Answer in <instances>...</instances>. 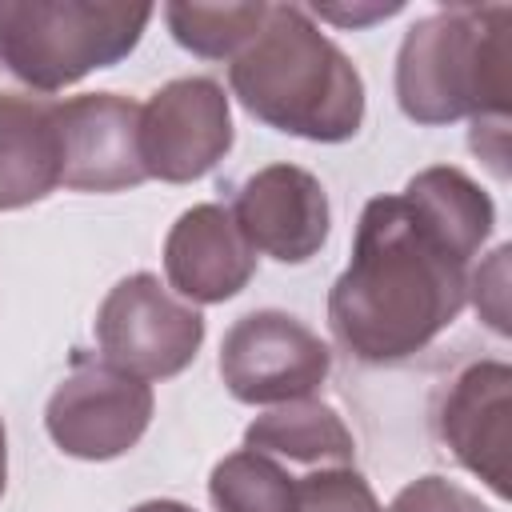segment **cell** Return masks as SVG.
<instances>
[{
	"instance_id": "obj_8",
	"label": "cell",
	"mask_w": 512,
	"mask_h": 512,
	"mask_svg": "<svg viewBox=\"0 0 512 512\" xmlns=\"http://www.w3.org/2000/svg\"><path fill=\"white\" fill-rule=\"evenodd\" d=\"M232 148V108L216 80L180 76L140 108V160L164 184H192Z\"/></svg>"
},
{
	"instance_id": "obj_6",
	"label": "cell",
	"mask_w": 512,
	"mask_h": 512,
	"mask_svg": "<svg viewBox=\"0 0 512 512\" xmlns=\"http://www.w3.org/2000/svg\"><path fill=\"white\" fill-rule=\"evenodd\" d=\"M152 388L108 360L76 356L44 408V428L60 452L76 460H112L136 448L152 420Z\"/></svg>"
},
{
	"instance_id": "obj_10",
	"label": "cell",
	"mask_w": 512,
	"mask_h": 512,
	"mask_svg": "<svg viewBox=\"0 0 512 512\" xmlns=\"http://www.w3.org/2000/svg\"><path fill=\"white\" fill-rule=\"evenodd\" d=\"M232 220L252 252L280 264H304L324 248L332 212L324 184L308 168L268 164L240 184Z\"/></svg>"
},
{
	"instance_id": "obj_22",
	"label": "cell",
	"mask_w": 512,
	"mask_h": 512,
	"mask_svg": "<svg viewBox=\"0 0 512 512\" xmlns=\"http://www.w3.org/2000/svg\"><path fill=\"white\" fill-rule=\"evenodd\" d=\"M128 512H196V508H188L180 500H144V504H136Z\"/></svg>"
},
{
	"instance_id": "obj_19",
	"label": "cell",
	"mask_w": 512,
	"mask_h": 512,
	"mask_svg": "<svg viewBox=\"0 0 512 512\" xmlns=\"http://www.w3.org/2000/svg\"><path fill=\"white\" fill-rule=\"evenodd\" d=\"M380 512H492L476 492H468L464 484L448 480V476H420L412 484H404L388 508Z\"/></svg>"
},
{
	"instance_id": "obj_13",
	"label": "cell",
	"mask_w": 512,
	"mask_h": 512,
	"mask_svg": "<svg viewBox=\"0 0 512 512\" xmlns=\"http://www.w3.org/2000/svg\"><path fill=\"white\" fill-rule=\"evenodd\" d=\"M168 284L196 304H224L256 276V252L240 236L232 208L196 204L180 212L164 240Z\"/></svg>"
},
{
	"instance_id": "obj_16",
	"label": "cell",
	"mask_w": 512,
	"mask_h": 512,
	"mask_svg": "<svg viewBox=\"0 0 512 512\" xmlns=\"http://www.w3.org/2000/svg\"><path fill=\"white\" fill-rule=\"evenodd\" d=\"M216 512H296V476L252 448L224 456L208 476Z\"/></svg>"
},
{
	"instance_id": "obj_4",
	"label": "cell",
	"mask_w": 512,
	"mask_h": 512,
	"mask_svg": "<svg viewBox=\"0 0 512 512\" xmlns=\"http://www.w3.org/2000/svg\"><path fill=\"white\" fill-rule=\"evenodd\" d=\"M152 4L128 0H0V60L52 96L120 64L144 36Z\"/></svg>"
},
{
	"instance_id": "obj_3",
	"label": "cell",
	"mask_w": 512,
	"mask_h": 512,
	"mask_svg": "<svg viewBox=\"0 0 512 512\" xmlns=\"http://www.w3.org/2000/svg\"><path fill=\"white\" fill-rule=\"evenodd\" d=\"M396 100L416 124L512 112V8L448 4L416 20L396 52Z\"/></svg>"
},
{
	"instance_id": "obj_1",
	"label": "cell",
	"mask_w": 512,
	"mask_h": 512,
	"mask_svg": "<svg viewBox=\"0 0 512 512\" xmlns=\"http://www.w3.org/2000/svg\"><path fill=\"white\" fill-rule=\"evenodd\" d=\"M468 304V260L404 200L364 204L352 260L328 292V328L364 364L428 348Z\"/></svg>"
},
{
	"instance_id": "obj_23",
	"label": "cell",
	"mask_w": 512,
	"mask_h": 512,
	"mask_svg": "<svg viewBox=\"0 0 512 512\" xmlns=\"http://www.w3.org/2000/svg\"><path fill=\"white\" fill-rule=\"evenodd\" d=\"M4 480H8V436H4V420H0V496H4Z\"/></svg>"
},
{
	"instance_id": "obj_2",
	"label": "cell",
	"mask_w": 512,
	"mask_h": 512,
	"mask_svg": "<svg viewBox=\"0 0 512 512\" xmlns=\"http://www.w3.org/2000/svg\"><path fill=\"white\" fill-rule=\"evenodd\" d=\"M228 84L248 116L300 140L340 144L364 124L356 64L300 4H268L256 36L232 56Z\"/></svg>"
},
{
	"instance_id": "obj_12",
	"label": "cell",
	"mask_w": 512,
	"mask_h": 512,
	"mask_svg": "<svg viewBox=\"0 0 512 512\" xmlns=\"http://www.w3.org/2000/svg\"><path fill=\"white\" fill-rule=\"evenodd\" d=\"M60 100L28 88L0 60V212L60 188Z\"/></svg>"
},
{
	"instance_id": "obj_5",
	"label": "cell",
	"mask_w": 512,
	"mask_h": 512,
	"mask_svg": "<svg viewBox=\"0 0 512 512\" xmlns=\"http://www.w3.org/2000/svg\"><path fill=\"white\" fill-rule=\"evenodd\" d=\"M96 340L112 368L140 380L184 372L204 344V316L176 300L160 276H124L96 312Z\"/></svg>"
},
{
	"instance_id": "obj_7",
	"label": "cell",
	"mask_w": 512,
	"mask_h": 512,
	"mask_svg": "<svg viewBox=\"0 0 512 512\" xmlns=\"http://www.w3.org/2000/svg\"><path fill=\"white\" fill-rule=\"evenodd\" d=\"M328 368V344L304 320L276 308L240 316L220 344V376L240 404L304 400L328 380Z\"/></svg>"
},
{
	"instance_id": "obj_17",
	"label": "cell",
	"mask_w": 512,
	"mask_h": 512,
	"mask_svg": "<svg viewBox=\"0 0 512 512\" xmlns=\"http://www.w3.org/2000/svg\"><path fill=\"white\" fill-rule=\"evenodd\" d=\"M268 4H164L168 32L180 48L208 56V60H232L264 24Z\"/></svg>"
},
{
	"instance_id": "obj_9",
	"label": "cell",
	"mask_w": 512,
	"mask_h": 512,
	"mask_svg": "<svg viewBox=\"0 0 512 512\" xmlns=\"http://www.w3.org/2000/svg\"><path fill=\"white\" fill-rule=\"evenodd\" d=\"M60 184L76 192H124L148 180L140 160V104L116 92H84L60 104Z\"/></svg>"
},
{
	"instance_id": "obj_20",
	"label": "cell",
	"mask_w": 512,
	"mask_h": 512,
	"mask_svg": "<svg viewBox=\"0 0 512 512\" xmlns=\"http://www.w3.org/2000/svg\"><path fill=\"white\" fill-rule=\"evenodd\" d=\"M508 256H512V248L508 244H500L496 252H492V260L472 276V296H476V308L484 312V320L496 328V332H508V280H504V268H508Z\"/></svg>"
},
{
	"instance_id": "obj_11",
	"label": "cell",
	"mask_w": 512,
	"mask_h": 512,
	"mask_svg": "<svg viewBox=\"0 0 512 512\" xmlns=\"http://www.w3.org/2000/svg\"><path fill=\"white\" fill-rule=\"evenodd\" d=\"M508 412L512 368L504 360L464 368L440 404V440L496 496H508Z\"/></svg>"
},
{
	"instance_id": "obj_14",
	"label": "cell",
	"mask_w": 512,
	"mask_h": 512,
	"mask_svg": "<svg viewBox=\"0 0 512 512\" xmlns=\"http://www.w3.org/2000/svg\"><path fill=\"white\" fill-rule=\"evenodd\" d=\"M244 448L264 452L272 460H296V464H324L344 468L356 460V440L336 416V408L304 396L284 400L280 408L256 416L244 432Z\"/></svg>"
},
{
	"instance_id": "obj_21",
	"label": "cell",
	"mask_w": 512,
	"mask_h": 512,
	"mask_svg": "<svg viewBox=\"0 0 512 512\" xmlns=\"http://www.w3.org/2000/svg\"><path fill=\"white\" fill-rule=\"evenodd\" d=\"M400 4H364V8H344V4H312L308 16H320V20H332V24H344V28H360V24H372V20H384V16H396Z\"/></svg>"
},
{
	"instance_id": "obj_15",
	"label": "cell",
	"mask_w": 512,
	"mask_h": 512,
	"mask_svg": "<svg viewBox=\"0 0 512 512\" xmlns=\"http://www.w3.org/2000/svg\"><path fill=\"white\" fill-rule=\"evenodd\" d=\"M464 260H472L480 252V244L492 236V224H496V208H492V196L460 168H448V164H436V168H424L416 172L404 192H400Z\"/></svg>"
},
{
	"instance_id": "obj_18",
	"label": "cell",
	"mask_w": 512,
	"mask_h": 512,
	"mask_svg": "<svg viewBox=\"0 0 512 512\" xmlns=\"http://www.w3.org/2000/svg\"><path fill=\"white\" fill-rule=\"evenodd\" d=\"M296 512H380V504L372 484L344 464L296 476Z\"/></svg>"
}]
</instances>
